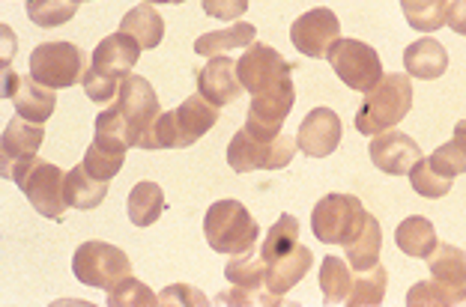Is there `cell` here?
<instances>
[{
	"label": "cell",
	"instance_id": "cell-1",
	"mask_svg": "<svg viewBox=\"0 0 466 307\" xmlns=\"http://www.w3.org/2000/svg\"><path fill=\"white\" fill-rule=\"evenodd\" d=\"M158 114H162V108H158L153 84L141 75H129L123 78L111 108L96 116V132L123 137L129 146H144Z\"/></svg>",
	"mask_w": 466,
	"mask_h": 307
},
{
	"label": "cell",
	"instance_id": "cell-2",
	"mask_svg": "<svg viewBox=\"0 0 466 307\" xmlns=\"http://www.w3.org/2000/svg\"><path fill=\"white\" fill-rule=\"evenodd\" d=\"M218 123V108L204 96H188L177 111H162L141 150H186Z\"/></svg>",
	"mask_w": 466,
	"mask_h": 307
},
{
	"label": "cell",
	"instance_id": "cell-3",
	"mask_svg": "<svg viewBox=\"0 0 466 307\" xmlns=\"http://www.w3.org/2000/svg\"><path fill=\"white\" fill-rule=\"evenodd\" d=\"M412 108V84L404 72L383 75L374 90L365 93L362 108L356 111V132L374 137L380 132H389L404 120Z\"/></svg>",
	"mask_w": 466,
	"mask_h": 307
},
{
	"label": "cell",
	"instance_id": "cell-4",
	"mask_svg": "<svg viewBox=\"0 0 466 307\" xmlns=\"http://www.w3.org/2000/svg\"><path fill=\"white\" fill-rule=\"evenodd\" d=\"M9 179L25 192L39 215H46L48 221H63L66 218V176L57 164L42 162L39 155L25 158L13 167Z\"/></svg>",
	"mask_w": 466,
	"mask_h": 307
},
{
	"label": "cell",
	"instance_id": "cell-5",
	"mask_svg": "<svg viewBox=\"0 0 466 307\" xmlns=\"http://www.w3.org/2000/svg\"><path fill=\"white\" fill-rule=\"evenodd\" d=\"M204 236L216 253L233 257V253H246L254 248V242L260 239V227L239 200H216L207 209Z\"/></svg>",
	"mask_w": 466,
	"mask_h": 307
},
{
	"label": "cell",
	"instance_id": "cell-6",
	"mask_svg": "<svg viewBox=\"0 0 466 307\" xmlns=\"http://www.w3.org/2000/svg\"><path fill=\"white\" fill-rule=\"evenodd\" d=\"M296 141L288 134L279 137H258L251 134L246 125L233 134L228 146V164L237 173H251V171H281L288 167L296 155Z\"/></svg>",
	"mask_w": 466,
	"mask_h": 307
},
{
	"label": "cell",
	"instance_id": "cell-7",
	"mask_svg": "<svg viewBox=\"0 0 466 307\" xmlns=\"http://www.w3.org/2000/svg\"><path fill=\"white\" fill-rule=\"evenodd\" d=\"M368 212L353 194H326L311 212V230L323 245H350L362 230Z\"/></svg>",
	"mask_w": 466,
	"mask_h": 307
},
{
	"label": "cell",
	"instance_id": "cell-8",
	"mask_svg": "<svg viewBox=\"0 0 466 307\" xmlns=\"http://www.w3.org/2000/svg\"><path fill=\"white\" fill-rule=\"evenodd\" d=\"M84 54L72 42H42L30 54V75L42 87L69 90L84 81Z\"/></svg>",
	"mask_w": 466,
	"mask_h": 307
},
{
	"label": "cell",
	"instance_id": "cell-9",
	"mask_svg": "<svg viewBox=\"0 0 466 307\" xmlns=\"http://www.w3.org/2000/svg\"><path fill=\"white\" fill-rule=\"evenodd\" d=\"M72 272L84 287L111 290L116 281H123L132 272L129 253L108 242H84L72 257Z\"/></svg>",
	"mask_w": 466,
	"mask_h": 307
},
{
	"label": "cell",
	"instance_id": "cell-10",
	"mask_svg": "<svg viewBox=\"0 0 466 307\" xmlns=\"http://www.w3.org/2000/svg\"><path fill=\"white\" fill-rule=\"evenodd\" d=\"M329 66L338 78H341L350 90L368 93L374 90L380 78H383V63H380V54L368 42L359 39H338L329 48Z\"/></svg>",
	"mask_w": 466,
	"mask_h": 307
},
{
	"label": "cell",
	"instance_id": "cell-11",
	"mask_svg": "<svg viewBox=\"0 0 466 307\" xmlns=\"http://www.w3.org/2000/svg\"><path fill=\"white\" fill-rule=\"evenodd\" d=\"M290 72H293V63H288L272 45H263L258 39H254L246 48V54L237 60L239 84L251 96H260V93L275 90L279 84L290 81Z\"/></svg>",
	"mask_w": 466,
	"mask_h": 307
},
{
	"label": "cell",
	"instance_id": "cell-12",
	"mask_svg": "<svg viewBox=\"0 0 466 307\" xmlns=\"http://www.w3.org/2000/svg\"><path fill=\"white\" fill-rule=\"evenodd\" d=\"M341 39V21L326 6H317L302 13L293 21L290 27V42L299 54L311 57V60H323L329 57V48Z\"/></svg>",
	"mask_w": 466,
	"mask_h": 307
},
{
	"label": "cell",
	"instance_id": "cell-13",
	"mask_svg": "<svg viewBox=\"0 0 466 307\" xmlns=\"http://www.w3.org/2000/svg\"><path fill=\"white\" fill-rule=\"evenodd\" d=\"M296 102V87H293V78L279 84L275 90L260 93L254 96L248 104V116H246V129L258 137H279L281 134V125L288 120V114Z\"/></svg>",
	"mask_w": 466,
	"mask_h": 307
},
{
	"label": "cell",
	"instance_id": "cell-14",
	"mask_svg": "<svg viewBox=\"0 0 466 307\" xmlns=\"http://www.w3.org/2000/svg\"><path fill=\"white\" fill-rule=\"evenodd\" d=\"M4 96L15 102V114L25 116L30 123H46L55 114L57 96L51 87H42L34 75H15V72H4Z\"/></svg>",
	"mask_w": 466,
	"mask_h": 307
},
{
	"label": "cell",
	"instance_id": "cell-15",
	"mask_svg": "<svg viewBox=\"0 0 466 307\" xmlns=\"http://www.w3.org/2000/svg\"><path fill=\"white\" fill-rule=\"evenodd\" d=\"M368 155L374 167H380L389 176H407L410 167L421 158V146L412 141L404 132H380L370 137L368 144Z\"/></svg>",
	"mask_w": 466,
	"mask_h": 307
},
{
	"label": "cell",
	"instance_id": "cell-16",
	"mask_svg": "<svg viewBox=\"0 0 466 307\" xmlns=\"http://www.w3.org/2000/svg\"><path fill=\"white\" fill-rule=\"evenodd\" d=\"M341 120L332 108H314L299 125L296 134V146L309 155V158H326L338 150L341 144Z\"/></svg>",
	"mask_w": 466,
	"mask_h": 307
},
{
	"label": "cell",
	"instance_id": "cell-17",
	"mask_svg": "<svg viewBox=\"0 0 466 307\" xmlns=\"http://www.w3.org/2000/svg\"><path fill=\"white\" fill-rule=\"evenodd\" d=\"M246 90L239 84L237 75V60H230L228 54H218V57H209L207 66L198 72V93L204 96L209 104H230L239 99V93Z\"/></svg>",
	"mask_w": 466,
	"mask_h": 307
},
{
	"label": "cell",
	"instance_id": "cell-18",
	"mask_svg": "<svg viewBox=\"0 0 466 307\" xmlns=\"http://www.w3.org/2000/svg\"><path fill=\"white\" fill-rule=\"evenodd\" d=\"M141 45L126 36V34H114V36H105L96 48H93V60L90 66L99 69L102 75H108L114 81H123L129 78V72L135 69L137 57H141Z\"/></svg>",
	"mask_w": 466,
	"mask_h": 307
},
{
	"label": "cell",
	"instance_id": "cell-19",
	"mask_svg": "<svg viewBox=\"0 0 466 307\" xmlns=\"http://www.w3.org/2000/svg\"><path fill=\"white\" fill-rule=\"evenodd\" d=\"M42 141H46V129L39 123H30L25 116L18 120H9L4 129V141H0V150H4V176L9 179L13 167L25 158H34L39 153Z\"/></svg>",
	"mask_w": 466,
	"mask_h": 307
},
{
	"label": "cell",
	"instance_id": "cell-20",
	"mask_svg": "<svg viewBox=\"0 0 466 307\" xmlns=\"http://www.w3.org/2000/svg\"><path fill=\"white\" fill-rule=\"evenodd\" d=\"M126 150H129V144H126L123 137L108 134V132H96L81 164L90 176L108 183V179H114L116 173H120V167L126 162Z\"/></svg>",
	"mask_w": 466,
	"mask_h": 307
},
{
	"label": "cell",
	"instance_id": "cell-21",
	"mask_svg": "<svg viewBox=\"0 0 466 307\" xmlns=\"http://www.w3.org/2000/svg\"><path fill=\"white\" fill-rule=\"evenodd\" d=\"M404 69L412 78L437 81L449 69V51L437 39H416L404 51Z\"/></svg>",
	"mask_w": 466,
	"mask_h": 307
},
{
	"label": "cell",
	"instance_id": "cell-22",
	"mask_svg": "<svg viewBox=\"0 0 466 307\" xmlns=\"http://www.w3.org/2000/svg\"><path fill=\"white\" fill-rule=\"evenodd\" d=\"M311 262H314V253L305 245H296L290 253H284V257L267 262V290L272 295L290 292L296 283L311 272Z\"/></svg>",
	"mask_w": 466,
	"mask_h": 307
},
{
	"label": "cell",
	"instance_id": "cell-23",
	"mask_svg": "<svg viewBox=\"0 0 466 307\" xmlns=\"http://www.w3.org/2000/svg\"><path fill=\"white\" fill-rule=\"evenodd\" d=\"M120 34L132 36L141 48H158L165 39V18L156 13L153 4H141L123 15Z\"/></svg>",
	"mask_w": 466,
	"mask_h": 307
},
{
	"label": "cell",
	"instance_id": "cell-24",
	"mask_svg": "<svg viewBox=\"0 0 466 307\" xmlns=\"http://www.w3.org/2000/svg\"><path fill=\"white\" fill-rule=\"evenodd\" d=\"M395 242L398 248L407 253V257H416V260H428L433 248L440 245L437 239V230L428 218L421 215H412V218H404L395 230Z\"/></svg>",
	"mask_w": 466,
	"mask_h": 307
},
{
	"label": "cell",
	"instance_id": "cell-25",
	"mask_svg": "<svg viewBox=\"0 0 466 307\" xmlns=\"http://www.w3.org/2000/svg\"><path fill=\"white\" fill-rule=\"evenodd\" d=\"M380 248H383V227H380V221L374 215H368L362 230H359V236L347 245L350 269H356V272L374 269L380 262Z\"/></svg>",
	"mask_w": 466,
	"mask_h": 307
},
{
	"label": "cell",
	"instance_id": "cell-26",
	"mask_svg": "<svg viewBox=\"0 0 466 307\" xmlns=\"http://www.w3.org/2000/svg\"><path fill=\"white\" fill-rule=\"evenodd\" d=\"M251 42H254V25L239 21V25L204 34L195 42V51L200 57H218V54H230L233 48H248Z\"/></svg>",
	"mask_w": 466,
	"mask_h": 307
},
{
	"label": "cell",
	"instance_id": "cell-27",
	"mask_svg": "<svg viewBox=\"0 0 466 307\" xmlns=\"http://www.w3.org/2000/svg\"><path fill=\"white\" fill-rule=\"evenodd\" d=\"M108 197V183L90 176L84 164L66 173V203L72 209H96Z\"/></svg>",
	"mask_w": 466,
	"mask_h": 307
},
{
	"label": "cell",
	"instance_id": "cell-28",
	"mask_svg": "<svg viewBox=\"0 0 466 307\" xmlns=\"http://www.w3.org/2000/svg\"><path fill=\"white\" fill-rule=\"evenodd\" d=\"M165 209V192L156 183H137L129 192V221L135 227H150Z\"/></svg>",
	"mask_w": 466,
	"mask_h": 307
},
{
	"label": "cell",
	"instance_id": "cell-29",
	"mask_svg": "<svg viewBox=\"0 0 466 307\" xmlns=\"http://www.w3.org/2000/svg\"><path fill=\"white\" fill-rule=\"evenodd\" d=\"M225 278L233 287L258 292L263 283H267V260H263L260 253L254 257V248L246 253H233L230 262L225 266Z\"/></svg>",
	"mask_w": 466,
	"mask_h": 307
},
{
	"label": "cell",
	"instance_id": "cell-30",
	"mask_svg": "<svg viewBox=\"0 0 466 307\" xmlns=\"http://www.w3.org/2000/svg\"><path fill=\"white\" fill-rule=\"evenodd\" d=\"M431 167L442 176H461L466 173V120H461L458 125H454V134L449 144H442L437 153H433L431 158Z\"/></svg>",
	"mask_w": 466,
	"mask_h": 307
},
{
	"label": "cell",
	"instance_id": "cell-31",
	"mask_svg": "<svg viewBox=\"0 0 466 307\" xmlns=\"http://www.w3.org/2000/svg\"><path fill=\"white\" fill-rule=\"evenodd\" d=\"M400 9L412 30L433 34V30L446 27L449 0H400Z\"/></svg>",
	"mask_w": 466,
	"mask_h": 307
},
{
	"label": "cell",
	"instance_id": "cell-32",
	"mask_svg": "<svg viewBox=\"0 0 466 307\" xmlns=\"http://www.w3.org/2000/svg\"><path fill=\"white\" fill-rule=\"evenodd\" d=\"M431 278L454 283V287H466V251L454 245H437L428 257Z\"/></svg>",
	"mask_w": 466,
	"mask_h": 307
},
{
	"label": "cell",
	"instance_id": "cell-33",
	"mask_svg": "<svg viewBox=\"0 0 466 307\" xmlns=\"http://www.w3.org/2000/svg\"><path fill=\"white\" fill-rule=\"evenodd\" d=\"M407 304L419 307V304H466V287H454L446 281H419L416 287H410L407 292Z\"/></svg>",
	"mask_w": 466,
	"mask_h": 307
},
{
	"label": "cell",
	"instance_id": "cell-34",
	"mask_svg": "<svg viewBox=\"0 0 466 307\" xmlns=\"http://www.w3.org/2000/svg\"><path fill=\"white\" fill-rule=\"evenodd\" d=\"M296 245H299V221H296L293 215H281L269 227L267 239H263L260 257L267 260V262H272V260L284 257V253H290Z\"/></svg>",
	"mask_w": 466,
	"mask_h": 307
},
{
	"label": "cell",
	"instance_id": "cell-35",
	"mask_svg": "<svg viewBox=\"0 0 466 307\" xmlns=\"http://www.w3.org/2000/svg\"><path fill=\"white\" fill-rule=\"evenodd\" d=\"M320 290L329 304L347 302L350 290H353V274H350V266L341 257H326L320 262Z\"/></svg>",
	"mask_w": 466,
	"mask_h": 307
},
{
	"label": "cell",
	"instance_id": "cell-36",
	"mask_svg": "<svg viewBox=\"0 0 466 307\" xmlns=\"http://www.w3.org/2000/svg\"><path fill=\"white\" fill-rule=\"evenodd\" d=\"M386 283H389V274H386V269L377 262L374 269L359 272V278L353 281V290H350L347 302L353 304V307H362V304H383V299H386Z\"/></svg>",
	"mask_w": 466,
	"mask_h": 307
},
{
	"label": "cell",
	"instance_id": "cell-37",
	"mask_svg": "<svg viewBox=\"0 0 466 307\" xmlns=\"http://www.w3.org/2000/svg\"><path fill=\"white\" fill-rule=\"evenodd\" d=\"M78 13L76 0H27V18L34 21L36 27H60L72 21Z\"/></svg>",
	"mask_w": 466,
	"mask_h": 307
},
{
	"label": "cell",
	"instance_id": "cell-38",
	"mask_svg": "<svg viewBox=\"0 0 466 307\" xmlns=\"http://www.w3.org/2000/svg\"><path fill=\"white\" fill-rule=\"evenodd\" d=\"M410 185H412V192L416 194H421V197H428V200H437V197H446L449 192H451V183L454 179H449V176H442V173H437L431 167V162L425 155L419 158L416 164L410 167Z\"/></svg>",
	"mask_w": 466,
	"mask_h": 307
},
{
	"label": "cell",
	"instance_id": "cell-39",
	"mask_svg": "<svg viewBox=\"0 0 466 307\" xmlns=\"http://www.w3.org/2000/svg\"><path fill=\"white\" fill-rule=\"evenodd\" d=\"M108 304L111 307H153L158 304V295L147 287V283H141L137 278H132V274H126L123 281H116L114 287L108 290Z\"/></svg>",
	"mask_w": 466,
	"mask_h": 307
},
{
	"label": "cell",
	"instance_id": "cell-40",
	"mask_svg": "<svg viewBox=\"0 0 466 307\" xmlns=\"http://www.w3.org/2000/svg\"><path fill=\"white\" fill-rule=\"evenodd\" d=\"M84 93H87V99L90 102H96V104H105V102H111V99H116V93H120V84L123 81H114V78H108V75H102L99 69H87L84 72Z\"/></svg>",
	"mask_w": 466,
	"mask_h": 307
},
{
	"label": "cell",
	"instance_id": "cell-41",
	"mask_svg": "<svg viewBox=\"0 0 466 307\" xmlns=\"http://www.w3.org/2000/svg\"><path fill=\"white\" fill-rule=\"evenodd\" d=\"M251 0H200V6H204V13L216 21H237L246 15Z\"/></svg>",
	"mask_w": 466,
	"mask_h": 307
},
{
	"label": "cell",
	"instance_id": "cell-42",
	"mask_svg": "<svg viewBox=\"0 0 466 307\" xmlns=\"http://www.w3.org/2000/svg\"><path fill=\"white\" fill-rule=\"evenodd\" d=\"M158 304H207V295L188 287V283H171L158 295Z\"/></svg>",
	"mask_w": 466,
	"mask_h": 307
},
{
	"label": "cell",
	"instance_id": "cell-43",
	"mask_svg": "<svg viewBox=\"0 0 466 307\" xmlns=\"http://www.w3.org/2000/svg\"><path fill=\"white\" fill-rule=\"evenodd\" d=\"M446 25L458 36H466V0H451L449 13H446Z\"/></svg>",
	"mask_w": 466,
	"mask_h": 307
},
{
	"label": "cell",
	"instance_id": "cell-44",
	"mask_svg": "<svg viewBox=\"0 0 466 307\" xmlns=\"http://www.w3.org/2000/svg\"><path fill=\"white\" fill-rule=\"evenodd\" d=\"M237 290L239 292H221V295H216V304H251V302L263 304V299L251 295V290H242V287H237Z\"/></svg>",
	"mask_w": 466,
	"mask_h": 307
},
{
	"label": "cell",
	"instance_id": "cell-45",
	"mask_svg": "<svg viewBox=\"0 0 466 307\" xmlns=\"http://www.w3.org/2000/svg\"><path fill=\"white\" fill-rule=\"evenodd\" d=\"M144 4H153V6L156 4H174L177 6V4H186V0H144Z\"/></svg>",
	"mask_w": 466,
	"mask_h": 307
},
{
	"label": "cell",
	"instance_id": "cell-46",
	"mask_svg": "<svg viewBox=\"0 0 466 307\" xmlns=\"http://www.w3.org/2000/svg\"><path fill=\"white\" fill-rule=\"evenodd\" d=\"M76 4H87V0H76Z\"/></svg>",
	"mask_w": 466,
	"mask_h": 307
}]
</instances>
